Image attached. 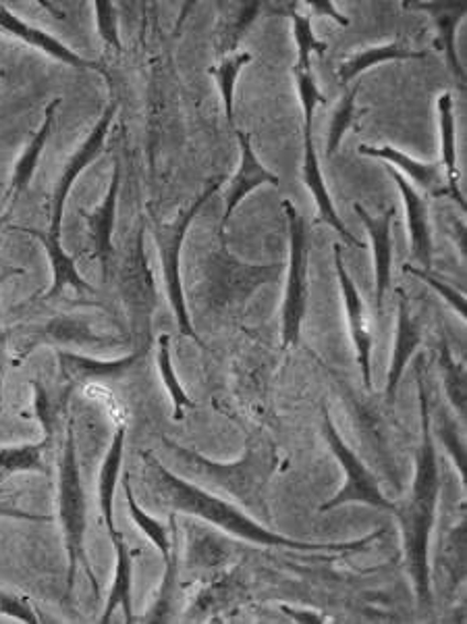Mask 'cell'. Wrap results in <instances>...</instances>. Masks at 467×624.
<instances>
[{
	"label": "cell",
	"instance_id": "1",
	"mask_svg": "<svg viewBox=\"0 0 467 624\" xmlns=\"http://www.w3.org/2000/svg\"><path fill=\"white\" fill-rule=\"evenodd\" d=\"M417 391H420V408H422V454L417 462L414 492L410 499L397 504V520L403 531L405 560L408 570L414 581L417 602L424 610L432 607L431 564H428V546L436 515V502L441 492L438 478V459L432 440L431 398L426 394V381L422 368L417 367Z\"/></svg>",
	"mask_w": 467,
	"mask_h": 624
},
{
	"label": "cell",
	"instance_id": "2",
	"mask_svg": "<svg viewBox=\"0 0 467 624\" xmlns=\"http://www.w3.org/2000/svg\"><path fill=\"white\" fill-rule=\"evenodd\" d=\"M283 213L287 217L289 227V281L287 294L281 312V340L283 349L295 348L302 337V325L306 319L307 267H309V250H312V234L307 220L291 201H283Z\"/></svg>",
	"mask_w": 467,
	"mask_h": 624
},
{
	"label": "cell",
	"instance_id": "3",
	"mask_svg": "<svg viewBox=\"0 0 467 624\" xmlns=\"http://www.w3.org/2000/svg\"><path fill=\"white\" fill-rule=\"evenodd\" d=\"M293 74L297 79L300 86V100L304 107V182H306L307 190L312 192L314 201L318 204L321 211V220L330 225L339 236H341L347 244H351L354 248H361L360 239L356 238L345 225H343L341 217L337 215V208L333 204V198L326 190L324 184L323 171H321V163H318V154H316V147H314V115L318 105H324L326 98L323 93L318 90L314 75H312V61H297V65L293 67Z\"/></svg>",
	"mask_w": 467,
	"mask_h": 624
},
{
	"label": "cell",
	"instance_id": "4",
	"mask_svg": "<svg viewBox=\"0 0 467 624\" xmlns=\"http://www.w3.org/2000/svg\"><path fill=\"white\" fill-rule=\"evenodd\" d=\"M323 433L324 440L328 443V448L333 450V454L341 462L343 471H345V485L341 492L333 499H328L318 508V513H330L333 508H339L345 504H366L372 506L382 513H391L395 515L397 504L382 496L380 487H378V478L368 471V466L361 462L356 452L343 441L335 422L330 421V415L323 410Z\"/></svg>",
	"mask_w": 467,
	"mask_h": 624
},
{
	"label": "cell",
	"instance_id": "5",
	"mask_svg": "<svg viewBox=\"0 0 467 624\" xmlns=\"http://www.w3.org/2000/svg\"><path fill=\"white\" fill-rule=\"evenodd\" d=\"M283 273L279 262L269 265H248L227 255L225 250L215 252L208 260V286L216 304L237 306L243 304L253 292L274 283Z\"/></svg>",
	"mask_w": 467,
	"mask_h": 624
},
{
	"label": "cell",
	"instance_id": "6",
	"mask_svg": "<svg viewBox=\"0 0 467 624\" xmlns=\"http://www.w3.org/2000/svg\"><path fill=\"white\" fill-rule=\"evenodd\" d=\"M112 115H115V107H110V109L107 110V115L102 117L100 126L94 129V133H91L88 144H86L84 150L75 157V161H73L69 169H67V175L61 180L58 192H56L53 236H51L53 239H48V241H46V244H48V250H51V257H53L54 271H56V286H54L53 294L61 290V286L65 283V279H67V281H73L75 286H82V283L77 281L75 273H73L72 260L65 257V255L61 252V248H58V241H56V236H58V219H61V213H63V204H65V198H67V192H69V187H72L73 177H75V175H77L84 166L88 165L91 159L98 154V150L102 148V142H105V136H107L108 126H110Z\"/></svg>",
	"mask_w": 467,
	"mask_h": 624
},
{
	"label": "cell",
	"instance_id": "7",
	"mask_svg": "<svg viewBox=\"0 0 467 624\" xmlns=\"http://www.w3.org/2000/svg\"><path fill=\"white\" fill-rule=\"evenodd\" d=\"M333 255H335V269L339 276V286H341L343 302H345V311L349 319V327H351V337L356 344L358 352V365H360L361 379L363 386L372 394V325L366 312V304L361 300L360 292L354 283L351 276L345 269L343 262V244H333Z\"/></svg>",
	"mask_w": 467,
	"mask_h": 624
},
{
	"label": "cell",
	"instance_id": "8",
	"mask_svg": "<svg viewBox=\"0 0 467 624\" xmlns=\"http://www.w3.org/2000/svg\"><path fill=\"white\" fill-rule=\"evenodd\" d=\"M354 211L358 213L366 232L372 238V250H374V279H377V312L382 314L384 298L391 286V269H393V220H395V206H389L382 215L368 213L360 203L354 204Z\"/></svg>",
	"mask_w": 467,
	"mask_h": 624
},
{
	"label": "cell",
	"instance_id": "9",
	"mask_svg": "<svg viewBox=\"0 0 467 624\" xmlns=\"http://www.w3.org/2000/svg\"><path fill=\"white\" fill-rule=\"evenodd\" d=\"M389 166V173L393 175L403 203L408 208V225H410V238H412V257L415 262L422 265V271H432V232L431 213H428V201L426 194H422L414 184H410L408 177L399 175L395 169Z\"/></svg>",
	"mask_w": 467,
	"mask_h": 624
},
{
	"label": "cell",
	"instance_id": "10",
	"mask_svg": "<svg viewBox=\"0 0 467 624\" xmlns=\"http://www.w3.org/2000/svg\"><path fill=\"white\" fill-rule=\"evenodd\" d=\"M360 154L363 157H374L384 161L387 165H395L405 171L410 180H414V185L420 187L422 194L426 196H449L447 182H445V171L441 163H420L405 152L391 147H360Z\"/></svg>",
	"mask_w": 467,
	"mask_h": 624
},
{
	"label": "cell",
	"instance_id": "11",
	"mask_svg": "<svg viewBox=\"0 0 467 624\" xmlns=\"http://www.w3.org/2000/svg\"><path fill=\"white\" fill-rule=\"evenodd\" d=\"M399 316H397V340L395 349H393V358H391V368H389V381H387V398L389 402H395L397 387L403 377V370L408 367V363L412 361L415 349L422 344V327L420 321L414 319L412 309H410V298L399 292Z\"/></svg>",
	"mask_w": 467,
	"mask_h": 624
},
{
	"label": "cell",
	"instance_id": "12",
	"mask_svg": "<svg viewBox=\"0 0 467 624\" xmlns=\"http://www.w3.org/2000/svg\"><path fill=\"white\" fill-rule=\"evenodd\" d=\"M426 51H417L414 46H410V42L405 40H395L382 46H372L366 49L358 55L349 56L345 63H341L339 72H337V79L341 86H349L356 79H360V75L377 65L382 63H391V61H420L426 58Z\"/></svg>",
	"mask_w": 467,
	"mask_h": 624
},
{
	"label": "cell",
	"instance_id": "13",
	"mask_svg": "<svg viewBox=\"0 0 467 624\" xmlns=\"http://www.w3.org/2000/svg\"><path fill=\"white\" fill-rule=\"evenodd\" d=\"M237 136H239V144H241V165H239V171L234 177L225 219L231 217L235 206L241 203L258 185H279V177L256 159L250 136L243 133V131H237Z\"/></svg>",
	"mask_w": 467,
	"mask_h": 624
},
{
	"label": "cell",
	"instance_id": "14",
	"mask_svg": "<svg viewBox=\"0 0 467 624\" xmlns=\"http://www.w3.org/2000/svg\"><path fill=\"white\" fill-rule=\"evenodd\" d=\"M438 112H441V136H443V171L449 196L466 208V198L459 190V173H457V154H455V103L449 93L438 98Z\"/></svg>",
	"mask_w": 467,
	"mask_h": 624
},
{
	"label": "cell",
	"instance_id": "15",
	"mask_svg": "<svg viewBox=\"0 0 467 624\" xmlns=\"http://www.w3.org/2000/svg\"><path fill=\"white\" fill-rule=\"evenodd\" d=\"M63 504H65L69 550L75 560V550L82 539V508H79V485H77V469H75V459H73L72 440L67 443V454L63 460Z\"/></svg>",
	"mask_w": 467,
	"mask_h": 624
},
{
	"label": "cell",
	"instance_id": "16",
	"mask_svg": "<svg viewBox=\"0 0 467 624\" xmlns=\"http://www.w3.org/2000/svg\"><path fill=\"white\" fill-rule=\"evenodd\" d=\"M216 187L218 185H213L202 198H199V203L194 204V208L187 213V217L183 220V225H181V229H177V234H175V238L173 241L166 246V255H164V269H166V276H169V286H171V294H173V302H175V309H177V314H180L181 323H183V327L187 333H192L189 330V323H187V314H185V309H183V295H181V288H180V250H181V241H183V234H185V227H187V223L192 220V217L196 215L199 211V206L206 203V198L210 196V194H215Z\"/></svg>",
	"mask_w": 467,
	"mask_h": 624
},
{
	"label": "cell",
	"instance_id": "17",
	"mask_svg": "<svg viewBox=\"0 0 467 624\" xmlns=\"http://www.w3.org/2000/svg\"><path fill=\"white\" fill-rule=\"evenodd\" d=\"M0 30H9V32H13L15 36L23 37L25 42H30V44H34V46H40V49H44L46 53H51V55L58 56V58H63V61H67V63H73V65H88L84 58H79L77 55H73L72 51L67 49V46H63L61 42H56L51 36H46V34H42V32H37V30H32L30 25H23L19 19L13 18L11 13H7L4 11V7H0Z\"/></svg>",
	"mask_w": 467,
	"mask_h": 624
},
{
	"label": "cell",
	"instance_id": "18",
	"mask_svg": "<svg viewBox=\"0 0 467 624\" xmlns=\"http://www.w3.org/2000/svg\"><path fill=\"white\" fill-rule=\"evenodd\" d=\"M360 88L361 79H356L354 84L347 86V93L343 94L341 103H339V107L333 115V121H330L328 142H326V157L337 154L345 131L354 123V119H356V96L360 93Z\"/></svg>",
	"mask_w": 467,
	"mask_h": 624
},
{
	"label": "cell",
	"instance_id": "19",
	"mask_svg": "<svg viewBox=\"0 0 467 624\" xmlns=\"http://www.w3.org/2000/svg\"><path fill=\"white\" fill-rule=\"evenodd\" d=\"M441 368H443L450 406L455 408L459 417H464L466 415V368L453 358L447 342H443V348H441Z\"/></svg>",
	"mask_w": 467,
	"mask_h": 624
},
{
	"label": "cell",
	"instance_id": "20",
	"mask_svg": "<svg viewBox=\"0 0 467 624\" xmlns=\"http://www.w3.org/2000/svg\"><path fill=\"white\" fill-rule=\"evenodd\" d=\"M455 4H447V11L438 15V30H441V40H443V49L447 53V61H449V67L457 75V82L464 84L466 79V74H464V67L457 58V51H455V34H457V25L464 21L466 18V7L459 4L455 13H450Z\"/></svg>",
	"mask_w": 467,
	"mask_h": 624
},
{
	"label": "cell",
	"instance_id": "21",
	"mask_svg": "<svg viewBox=\"0 0 467 624\" xmlns=\"http://www.w3.org/2000/svg\"><path fill=\"white\" fill-rule=\"evenodd\" d=\"M252 61V55L250 53H234V55L227 56L220 67L216 69V82L220 86V93H222V100H225V109H227V117L229 121L234 123V88L235 79L239 72Z\"/></svg>",
	"mask_w": 467,
	"mask_h": 624
},
{
	"label": "cell",
	"instance_id": "22",
	"mask_svg": "<svg viewBox=\"0 0 467 624\" xmlns=\"http://www.w3.org/2000/svg\"><path fill=\"white\" fill-rule=\"evenodd\" d=\"M289 15L293 19V34L300 49V61H312V55H323L326 51L321 40H316L312 32V18L307 13H300V4H287Z\"/></svg>",
	"mask_w": 467,
	"mask_h": 624
},
{
	"label": "cell",
	"instance_id": "23",
	"mask_svg": "<svg viewBox=\"0 0 467 624\" xmlns=\"http://www.w3.org/2000/svg\"><path fill=\"white\" fill-rule=\"evenodd\" d=\"M117 180L119 175H115V184L108 192L107 204L96 213L90 215L88 219L91 223V232H94V241L98 248V255L102 260H107L110 255V246H108V238H110V225H112V215H115V198H117Z\"/></svg>",
	"mask_w": 467,
	"mask_h": 624
},
{
	"label": "cell",
	"instance_id": "24",
	"mask_svg": "<svg viewBox=\"0 0 467 624\" xmlns=\"http://www.w3.org/2000/svg\"><path fill=\"white\" fill-rule=\"evenodd\" d=\"M436 433L441 435L443 445L449 450L450 456L455 460V464H457V469H459V475L466 477V450H464V443H461V435L457 433V429L453 427V422L447 419L445 412L438 415Z\"/></svg>",
	"mask_w": 467,
	"mask_h": 624
},
{
	"label": "cell",
	"instance_id": "25",
	"mask_svg": "<svg viewBox=\"0 0 467 624\" xmlns=\"http://www.w3.org/2000/svg\"><path fill=\"white\" fill-rule=\"evenodd\" d=\"M405 271H410L412 276L422 277V279H424V281L428 283V286H432V288H434L436 292H441V294L445 295L447 300H450V302L455 304V309H457V312H459L461 316H466V298L461 295V292H455V290H453L450 286L443 283V281H441L438 277L434 276L432 271H422V269H414V267H410V265L405 267Z\"/></svg>",
	"mask_w": 467,
	"mask_h": 624
},
{
	"label": "cell",
	"instance_id": "26",
	"mask_svg": "<svg viewBox=\"0 0 467 624\" xmlns=\"http://www.w3.org/2000/svg\"><path fill=\"white\" fill-rule=\"evenodd\" d=\"M161 367H162V375H164V379H166V384L171 387V391H173V398H175V405H177V412H181L183 408H187V406L192 405L189 400H187V396L181 391V387L177 386V381H175V375H173V368H171V363H169V354H166V340H162L161 346Z\"/></svg>",
	"mask_w": 467,
	"mask_h": 624
},
{
	"label": "cell",
	"instance_id": "27",
	"mask_svg": "<svg viewBox=\"0 0 467 624\" xmlns=\"http://www.w3.org/2000/svg\"><path fill=\"white\" fill-rule=\"evenodd\" d=\"M110 4L108 2H102L98 4V11H100V34L107 37L108 42L112 46H119V37H117V28H115V21H112V13H110Z\"/></svg>",
	"mask_w": 467,
	"mask_h": 624
}]
</instances>
